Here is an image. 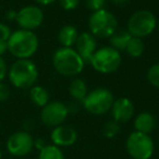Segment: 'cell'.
Listing matches in <instances>:
<instances>
[{"mask_svg":"<svg viewBox=\"0 0 159 159\" xmlns=\"http://www.w3.org/2000/svg\"><path fill=\"white\" fill-rule=\"evenodd\" d=\"M53 145L58 147H66L71 146L76 142L77 133L74 129L66 125H58L52 130L50 135Z\"/></svg>","mask_w":159,"mask_h":159,"instance_id":"4fadbf2b","label":"cell"},{"mask_svg":"<svg viewBox=\"0 0 159 159\" xmlns=\"http://www.w3.org/2000/svg\"><path fill=\"white\" fill-rule=\"evenodd\" d=\"M110 38L111 47H113L117 50H125L129 42L132 38V35L129 33V31H119L116 32Z\"/></svg>","mask_w":159,"mask_h":159,"instance_id":"d6986e66","label":"cell"},{"mask_svg":"<svg viewBox=\"0 0 159 159\" xmlns=\"http://www.w3.org/2000/svg\"><path fill=\"white\" fill-rule=\"evenodd\" d=\"M34 148V139L26 131H19L11 135L7 141V149L12 156L24 157Z\"/></svg>","mask_w":159,"mask_h":159,"instance_id":"9c48e42d","label":"cell"},{"mask_svg":"<svg viewBox=\"0 0 159 159\" xmlns=\"http://www.w3.org/2000/svg\"><path fill=\"white\" fill-rule=\"evenodd\" d=\"M38 38L33 31L18 30L8 39V51L18 59H30L38 49Z\"/></svg>","mask_w":159,"mask_h":159,"instance_id":"6da1fadb","label":"cell"},{"mask_svg":"<svg viewBox=\"0 0 159 159\" xmlns=\"http://www.w3.org/2000/svg\"><path fill=\"white\" fill-rule=\"evenodd\" d=\"M112 1L116 3V5H123V3H125L128 0H112Z\"/></svg>","mask_w":159,"mask_h":159,"instance_id":"836d02e7","label":"cell"},{"mask_svg":"<svg viewBox=\"0 0 159 159\" xmlns=\"http://www.w3.org/2000/svg\"><path fill=\"white\" fill-rule=\"evenodd\" d=\"M120 132V125L117 121L112 120V121H109L106 123L104 128V135L109 139H112V137L117 136Z\"/></svg>","mask_w":159,"mask_h":159,"instance_id":"7402d4cb","label":"cell"},{"mask_svg":"<svg viewBox=\"0 0 159 159\" xmlns=\"http://www.w3.org/2000/svg\"><path fill=\"white\" fill-rule=\"evenodd\" d=\"M122 58L119 50L113 47H102L95 51L91 62L94 69L102 74H109L119 69Z\"/></svg>","mask_w":159,"mask_h":159,"instance_id":"8992f818","label":"cell"},{"mask_svg":"<svg viewBox=\"0 0 159 159\" xmlns=\"http://www.w3.org/2000/svg\"><path fill=\"white\" fill-rule=\"evenodd\" d=\"M77 36L79 33L73 25H64L58 33V40L62 47H72L76 43Z\"/></svg>","mask_w":159,"mask_h":159,"instance_id":"2e32d148","label":"cell"},{"mask_svg":"<svg viewBox=\"0 0 159 159\" xmlns=\"http://www.w3.org/2000/svg\"><path fill=\"white\" fill-rule=\"evenodd\" d=\"M147 80L152 86L159 89V64H154L147 72Z\"/></svg>","mask_w":159,"mask_h":159,"instance_id":"603a6c76","label":"cell"},{"mask_svg":"<svg viewBox=\"0 0 159 159\" xmlns=\"http://www.w3.org/2000/svg\"><path fill=\"white\" fill-rule=\"evenodd\" d=\"M8 75L14 87L31 89L38 79V69L30 59H18L9 69Z\"/></svg>","mask_w":159,"mask_h":159,"instance_id":"3957f363","label":"cell"},{"mask_svg":"<svg viewBox=\"0 0 159 159\" xmlns=\"http://www.w3.org/2000/svg\"><path fill=\"white\" fill-rule=\"evenodd\" d=\"M10 96V89L7 84L0 82V102H6Z\"/></svg>","mask_w":159,"mask_h":159,"instance_id":"484cf974","label":"cell"},{"mask_svg":"<svg viewBox=\"0 0 159 159\" xmlns=\"http://www.w3.org/2000/svg\"><path fill=\"white\" fill-rule=\"evenodd\" d=\"M69 93H70L71 97L74 100L82 102V100L89 94L86 83L82 79H79V77L72 80L70 83V86H69Z\"/></svg>","mask_w":159,"mask_h":159,"instance_id":"e0dca14e","label":"cell"},{"mask_svg":"<svg viewBox=\"0 0 159 159\" xmlns=\"http://www.w3.org/2000/svg\"><path fill=\"white\" fill-rule=\"evenodd\" d=\"M38 159H64L62 150L56 145H46L39 150Z\"/></svg>","mask_w":159,"mask_h":159,"instance_id":"44dd1931","label":"cell"},{"mask_svg":"<svg viewBox=\"0 0 159 159\" xmlns=\"http://www.w3.org/2000/svg\"><path fill=\"white\" fill-rule=\"evenodd\" d=\"M69 115L68 108L61 102H48L46 106L43 107L40 112V120L44 124L48 126L61 125L66 121Z\"/></svg>","mask_w":159,"mask_h":159,"instance_id":"30bf717a","label":"cell"},{"mask_svg":"<svg viewBox=\"0 0 159 159\" xmlns=\"http://www.w3.org/2000/svg\"><path fill=\"white\" fill-rule=\"evenodd\" d=\"M35 1L42 6H49V5H51V3L55 2L56 0H35Z\"/></svg>","mask_w":159,"mask_h":159,"instance_id":"1f68e13d","label":"cell"},{"mask_svg":"<svg viewBox=\"0 0 159 159\" xmlns=\"http://www.w3.org/2000/svg\"><path fill=\"white\" fill-rule=\"evenodd\" d=\"M11 34H12L11 30H10V27L8 26L7 24H5V23H0V37L8 40L10 36H11Z\"/></svg>","mask_w":159,"mask_h":159,"instance_id":"4316f807","label":"cell"},{"mask_svg":"<svg viewBox=\"0 0 159 159\" xmlns=\"http://www.w3.org/2000/svg\"><path fill=\"white\" fill-rule=\"evenodd\" d=\"M115 102L113 95L109 89L98 87L91 91L82 100V105L89 112L95 116H102L111 110Z\"/></svg>","mask_w":159,"mask_h":159,"instance_id":"5b68a950","label":"cell"},{"mask_svg":"<svg viewBox=\"0 0 159 159\" xmlns=\"http://www.w3.org/2000/svg\"><path fill=\"white\" fill-rule=\"evenodd\" d=\"M91 34L98 38L111 37L117 32L118 21L111 12L102 9L92 13L89 20Z\"/></svg>","mask_w":159,"mask_h":159,"instance_id":"277c9868","label":"cell"},{"mask_svg":"<svg viewBox=\"0 0 159 159\" xmlns=\"http://www.w3.org/2000/svg\"><path fill=\"white\" fill-rule=\"evenodd\" d=\"M144 49H145V47H144V43L142 40V38L133 37L132 36L128 46H126L125 51L128 52V55L130 57L137 58V57H141L142 53L144 52Z\"/></svg>","mask_w":159,"mask_h":159,"instance_id":"ffe728a7","label":"cell"},{"mask_svg":"<svg viewBox=\"0 0 159 159\" xmlns=\"http://www.w3.org/2000/svg\"><path fill=\"white\" fill-rule=\"evenodd\" d=\"M30 98L34 105L43 108L49 102V93L43 86H32L30 91Z\"/></svg>","mask_w":159,"mask_h":159,"instance_id":"ac0fdd59","label":"cell"},{"mask_svg":"<svg viewBox=\"0 0 159 159\" xmlns=\"http://www.w3.org/2000/svg\"><path fill=\"white\" fill-rule=\"evenodd\" d=\"M16 21L22 30L34 31L42 25L44 12L37 6H26L16 13Z\"/></svg>","mask_w":159,"mask_h":159,"instance_id":"8fae6325","label":"cell"},{"mask_svg":"<svg viewBox=\"0 0 159 159\" xmlns=\"http://www.w3.org/2000/svg\"><path fill=\"white\" fill-rule=\"evenodd\" d=\"M59 3L64 10L71 11L77 8L80 3V0H59Z\"/></svg>","mask_w":159,"mask_h":159,"instance_id":"d4e9b609","label":"cell"},{"mask_svg":"<svg viewBox=\"0 0 159 159\" xmlns=\"http://www.w3.org/2000/svg\"><path fill=\"white\" fill-rule=\"evenodd\" d=\"M52 63L56 71L64 76H75L85 66L84 60L72 47H61L55 51Z\"/></svg>","mask_w":159,"mask_h":159,"instance_id":"7a4b0ae2","label":"cell"},{"mask_svg":"<svg viewBox=\"0 0 159 159\" xmlns=\"http://www.w3.org/2000/svg\"><path fill=\"white\" fill-rule=\"evenodd\" d=\"M156 27V16L148 10H139L134 12L128 22V31L133 37H147L155 31Z\"/></svg>","mask_w":159,"mask_h":159,"instance_id":"52a82bcc","label":"cell"},{"mask_svg":"<svg viewBox=\"0 0 159 159\" xmlns=\"http://www.w3.org/2000/svg\"><path fill=\"white\" fill-rule=\"evenodd\" d=\"M155 126H156V119L149 112L139 113L134 120V128L137 132L149 134L154 131Z\"/></svg>","mask_w":159,"mask_h":159,"instance_id":"9a60e30c","label":"cell"},{"mask_svg":"<svg viewBox=\"0 0 159 159\" xmlns=\"http://www.w3.org/2000/svg\"><path fill=\"white\" fill-rule=\"evenodd\" d=\"M80 104H82V102H77V100H75L74 102H71V104L69 105V106H66L69 113H73V115H74V113L79 112L80 108H81Z\"/></svg>","mask_w":159,"mask_h":159,"instance_id":"f1b7e54d","label":"cell"},{"mask_svg":"<svg viewBox=\"0 0 159 159\" xmlns=\"http://www.w3.org/2000/svg\"><path fill=\"white\" fill-rule=\"evenodd\" d=\"M75 46H76L75 50L84 60L85 63H89L92 57L97 50V40L93 34L84 32V33L79 34Z\"/></svg>","mask_w":159,"mask_h":159,"instance_id":"7c38bea8","label":"cell"},{"mask_svg":"<svg viewBox=\"0 0 159 159\" xmlns=\"http://www.w3.org/2000/svg\"><path fill=\"white\" fill-rule=\"evenodd\" d=\"M8 74V66L6 63L5 59L2 57H0V82H2L6 79Z\"/></svg>","mask_w":159,"mask_h":159,"instance_id":"83f0119b","label":"cell"},{"mask_svg":"<svg viewBox=\"0 0 159 159\" xmlns=\"http://www.w3.org/2000/svg\"><path fill=\"white\" fill-rule=\"evenodd\" d=\"M16 13H18V12H16V11H9L7 13V19L9 21H12V20H16Z\"/></svg>","mask_w":159,"mask_h":159,"instance_id":"d6a6232c","label":"cell"},{"mask_svg":"<svg viewBox=\"0 0 159 159\" xmlns=\"http://www.w3.org/2000/svg\"><path fill=\"white\" fill-rule=\"evenodd\" d=\"M2 158V152H1V150H0V159Z\"/></svg>","mask_w":159,"mask_h":159,"instance_id":"e575fe53","label":"cell"},{"mask_svg":"<svg viewBox=\"0 0 159 159\" xmlns=\"http://www.w3.org/2000/svg\"><path fill=\"white\" fill-rule=\"evenodd\" d=\"M47 144L45 143V141L43 139H34V147H36L38 150H42L43 148L46 146Z\"/></svg>","mask_w":159,"mask_h":159,"instance_id":"4dcf8cb0","label":"cell"},{"mask_svg":"<svg viewBox=\"0 0 159 159\" xmlns=\"http://www.w3.org/2000/svg\"><path fill=\"white\" fill-rule=\"evenodd\" d=\"M8 51V40L0 37V57H2Z\"/></svg>","mask_w":159,"mask_h":159,"instance_id":"f546056e","label":"cell"},{"mask_svg":"<svg viewBox=\"0 0 159 159\" xmlns=\"http://www.w3.org/2000/svg\"><path fill=\"white\" fill-rule=\"evenodd\" d=\"M134 105L129 98L121 97L118 98L113 102V105L111 107V112H112L113 120L118 123L121 122H128L132 119L134 115Z\"/></svg>","mask_w":159,"mask_h":159,"instance_id":"5bb4252c","label":"cell"},{"mask_svg":"<svg viewBox=\"0 0 159 159\" xmlns=\"http://www.w3.org/2000/svg\"><path fill=\"white\" fill-rule=\"evenodd\" d=\"M125 148L133 159H149L154 154V142L149 134L132 132L129 135Z\"/></svg>","mask_w":159,"mask_h":159,"instance_id":"ba28073f","label":"cell"},{"mask_svg":"<svg viewBox=\"0 0 159 159\" xmlns=\"http://www.w3.org/2000/svg\"><path fill=\"white\" fill-rule=\"evenodd\" d=\"M106 0H86V6L91 11L95 12L104 9Z\"/></svg>","mask_w":159,"mask_h":159,"instance_id":"cb8c5ba5","label":"cell"}]
</instances>
